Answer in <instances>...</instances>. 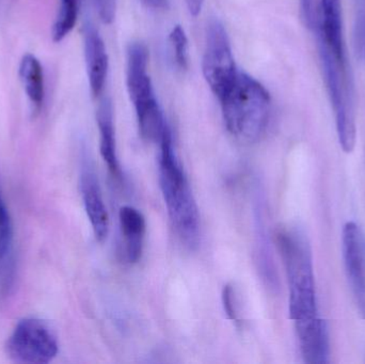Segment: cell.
I'll list each match as a JSON object with an SVG mask.
<instances>
[{
	"label": "cell",
	"mask_w": 365,
	"mask_h": 364,
	"mask_svg": "<svg viewBox=\"0 0 365 364\" xmlns=\"http://www.w3.org/2000/svg\"><path fill=\"white\" fill-rule=\"evenodd\" d=\"M149 51L141 42H134L128 49V89L135 109L145 108L158 103L151 78L148 74Z\"/></svg>",
	"instance_id": "8"
},
{
	"label": "cell",
	"mask_w": 365,
	"mask_h": 364,
	"mask_svg": "<svg viewBox=\"0 0 365 364\" xmlns=\"http://www.w3.org/2000/svg\"><path fill=\"white\" fill-rule=\"evenodd\" d=\"M57 338L42 321L25 318L13 331L6 344L11 359L21 363H48L58 354Z\"/></svg>",
	"instance_id": "6"
},
{
	"label": "cell",
	"mask_w": 365,
	"mask_h": 364,
	"mask_svg": "<svg viewBox=\"0 0 365 364\" xmlns=\"http://www.w3.org/2000/svg\"><path fill=\"white\" fill-rule=\"evenodd\" d=\"M94 2L102 21L106 24L111 23L115 17V0H94Z\"/></svg>",
	"instance_id": "20"
},
{
	"label": "cell",
	"mask_w": 365,
	"mask_h": 364,
	"mask_svg": "<svg viewBox=\"0 0 365 364\" xmlns=\"http://www.w3.org/2000/svg\"><path fill=\"white\" fill-rule=\"evenodd\" d=\"M319 44L343 66H347L341 0H321Z\"/></svg>",
	"instance_id": "10"
},
{
	"label": "cell",
	"mask_w": 365,
	"mask_h": 364,
	"mask_svg": "<svg viewBox=\"0 0 365 364\" xmlns=\"http://www.w3.org/2000/svg\"><path fill=\"white\" fill-rule=\"evenodd\" d=\"M203 1L204 0H186L187 6H188V10L191 15L197 16L201 12Z\"/></svg>",
	"instance_id": "21"
},
{
	"label": "cell",
	"mask_w": 365,
	"mask_h": 364,
	"mask_svg": "<svg viewBox=\"0 0 365 364\" xmlns=\"http://www.w3.org/2000/svg\"><path fill=\"white\" fill-rule=\"evenodd\" d=\"M170 42L175 51L178 68L185 71L188 68V40L181 26H175L170 33Z\"/></svg>",
	"instance_id": "17"
},
{
	"label": "cell",
	"mask_w": 365,
	"mask_h": 364,
	"mask_svg": "<svg viewBox=\"0 0 365 364\" xmlns=\"http://www.w3.org/2000/svg\"><path fill=\"white\" fill-rule=\"evenodd\" d=\"M81 192L94 236L98 241L103 243L107 239L109 232L108 212L96 173L90 167H85L81 173Z\"/></svg>",
	"instance_id": "11"
},
{
	"label": "cell",
	"mask_w": 365,
	"mask_h": 364,
	"mask_svg": "<svg viewBox=\"0 0 365 364\" xmlns=\"http://www.w3.org/2000/svg\"><path fill=\"white\" fill-rule=\"evenodd\" d=\"M300 353L304 363H330L329 329L325 320L317 316L295 322Z\"/></svg>",
	"instance_id": "9"
},
{
	"label": "cell",
	"mask_w": 365,
	"mask_h": 364,
	"mask_svg": "<svg viewBox=\"0 0 365 364\" xmlns=\"http://www.w3.org/2000/svg\"><path fill=\"white\" fill-rule=\"evenodd\" d=\"M203 74L219 102L231 91L237 78L238 71L232 53L229 36L225 26L218 19L210 21L207 27Z\"/></svg>",
	"instance_id": "5"
},
{
	"label": "cell",
	"mask_w": 365,
	"mask_h": 364,
	"mask_svg": "<svg viewBox=\"0 0 365 364\" xmlns=\"http://www.w3.org/2000/svg\"><path fill=\"white\" fill-rule=\"evenodd\" d=\"M277 247L289 282V318L295 323L317 316L312 250L306 233L294 227L280 229Z\"/></svg>",
	"instance_id": "2"
},
{
	"label": "cell",
	"mask_w": 365,
	"mask_h": 364,
	"mask_svg": "<svg viewBox=\"0 0 365 364\" xmlns=\"http://www.w3.org/2000/svg\"><path fill=\"white\" fill-rule=\"evenodd\" d=\"M83 44L87 64L88 79L92 95L102 94L108 72V55L100 33L91 23L83 26Z\"/></svg>",
	"instance_id": "12"
},
{
	"label": "cell",
	"mask_w": 365,
	"mask_h": 364,
	"mask_svg": "<svg viewBox=\"0 0 365 364\" xmlns=\"http://www.w3.org/2000/svg\"><path fill=\"white\" fill-rule=\"evenodd\" d=\"M143 2L151 8L160 9L166 6L167 0H143Z\"/></svg>",
	"instance_id": "22"
},
{
	"label": "cell",
	"mask_w": 365,
	"mask_h": 364,
	"mask_svg": "<svg viewBox=\"0 0 365 364\" xmlns=\"http://www.w3.org/2000/svg\"><path fill=\"white\" fill-rule=\"evenodd\" d=\"M12 241V226L8 209L0 196V259L6 256Z\"/></svg>",
	"instance_id": "18"
},
{
	"label": "cell",
	"mask_w": 365,
	"mask_h": 364,
	"mask_svg": "<svg viewBox=\"0 0 365 364\" xmlns=\"http://www.w3.org/2000/svg\"><path fill=\"white\" fill-rule=\"evenodd\" d=\"M319 53L330 102L336 115L339 142L345 153H351L355 149L357 128L349 70L347 66L336 62L322 44H319Z\"/></svg>",
	"instance_id": "4"
},
{
	"label": "cell",
	"mask_w": 365,
	"mask_h": 364,
	"mask_svg": "<svg viewBox=\"0 0 365 364\" xmlns=\"http://www.w3.org/2000/svg\"><path fill=\"white\" fill-rule=\"evenodd\" d=\"M19 78L34 113H38L44 104L45 81L43 66L38 58L26 53L19 62Z\"/></svg>",
	"instance_id": "15"
},
{
	"label": "cell",
	"mask_w": 365,
	"mask_h": 364,
	"mask_svg": "<svg viewBox=\"0 0 365 364\" xmlns=\"http://www.w3.org/2000/svg\"><path fill=\"white\" fill-rule=\"evenodd\" d=\"M227 130L238 140L255 142L269 121L272 98L259 81L238 72L231 91L220 102Z\"/></svg>",
	"instance_id": "3"
},
{
	"label": "cell",
	"mask_w": 365,
	"mask_h": 364,
	"mask_svg": "<svg viewBox=\"0 0 365 364\" xmlns=\"http://www.w3.org/2000/svg\"><path fill=\"white\" fill-rule=\"evenodd\" d=\"M235 295L231 286H225L222 293L223 305L229 318L234 322L238 323V313L236 310Z\"/></svg>",
	"instance_id": "19"
},
{
	"label": "cell",
	"mask_w": 365,
	"mask_h": 364,
	"mask_svg": "<svg viewBox=\"0 0 365 364\" xmlns=\"http://www.w3.org/2000/svg\"><path fill=\"white\" fill-rule=\"evenodd\" d=\"M342 250L347 280L365 321V234L356 222H347L343 228Z\"/></svg>",
	"instance_id": "7"
},
{
	"label": "cell",
	"mask_w": 365,
	"mask_h": 364,
	"mask_svg": "<svg viewBox=\"0 0 365 364\" xmlns=\"http://www.w3.org/2000/svg\"><path fill=\"white\" fill-rule=\"evenodd\" d=\"M160 145V184L165 204L178 236L192 249L200 239L199 209L175 153L170 128L165 132Z\"/></svg>",
	"instance_id": "1"
},
{
	"label": "cell",
	"mask_w": 365,
	"mask_h": 364,
	"mask_svg": "<svg viewBox=\"0 0 365 364\" xmlns=\"http://www.w3.org/2000/svg\"><path fill=\"white\" fill-rule=\"evenodd\" d=\"M120 227L125 243L128 262L135 264L141 260L145 244L147 224L141 212L133 207H123L119 213Z\"/></svg>",
	"instance_id": "13"
},
{
	"label": "cell",
	"mask_w": 365,
	"mask_h": 364,
	"mask_svg": "<svg viewBox=\"0 0 365 364\" xmlns=\"http://www.w3.org/2000/svg\"><path fill=\"white\" fill-rule=\"evenodd\" d=\"M98 130H100L101 155L108 167L109 172L113 177L121 179V168L118 160L117 147H115V128H113V104L108 98L101 100L98 113Z\"/></svg>",
	"instance_id": "14"
},
{
	"label": "cell",
	"mask_w": 365,
	"mask_h": 364,
	"mask_svg": "<svg viewBox=\"0 0 365 364\" xmlns=\"http://www.w3.org/2000/svg\"><path fill=\"white\" fill-rule=\"evenodd\" d=\"M78 12L79 0H60L57 16L51 29L53 42H61L74 29Z\"/></svg>",
	"instance_id": "16"
}]
</instances>
